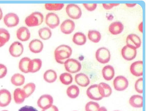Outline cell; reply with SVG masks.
Segmentation results:
<instances>
[{
	"label": "cell",
	"instance_id": "1",
	"mask_svg": "<svg viewBox=\"0 0 146 111\" xmlns=\"http://www.w3.org/2000/svg\"><path fill=\"white\" fill-rule=\"evenodd\" d=\"M72 53V49L69 46L61 45L57 47L54 51L56 61L60 64H64L65 61L69 58Z\"/></svg>",
	"mask_w": 146,
	"mask_h": 111
},
{
	"label": "cell",
	"instance_id": "2",
	"mask_svg": "<svg viewBox=\"0 0 146 111\" xmlns=\"http://www.w3.org/2000/svg\"><path fill=\"white\" fill-rule=\"evenodd\" d=\"M44 20L43 15L39 12L32 13L25 19V23L29 27H34L40 25Z\"/></svg>",
	"mask_w": 146,
	"mask_h": 111
},
{
	"label": "cell",
	"instance_id": "3",
	"mask_svg": "<svg viewBox=\"0 0 146 111\" xmlns=\"http://www.w3.org/2000/svg\"><path fill=\"white\" fill-rule=\"evenodd\" d=\"M64 64L66 70L71 73L78 72L82 68L81 63L77 60L73 58L68 59Z\"/></svg>",
	"mask_w": 146,
	"mask_h": 111
},
{
	"label": "cell",
	"instance_id": "4",
	"mask_svg": "<svg viewBox=\"0 0 146 111\" xmlns=\"http://www.w3.org/2000/svg\"><path fill=\"white\" fill-rule=\"evenodd\" d=\"M66 12L70 18L74 19H78L82 15L81 10L79 6L75 4H68L66 8Z\"/></svg>",
	"mask_w": 146,
	"mask_h": 111
},
{
	"label": "cell",
	"instance_id": "5",
	"mask_svg": "<svg viewBox=\"0 0 146 111\" xmlns=\"http://www.w3.org/2000/svg\"><path fill=\"white\" fill-rule=\"evenodd\" d=\"M95 56L98 62L102 64H106L110 61L111 55L108 49L102 47L97 50L96 52Z\"/></svg>",
	"mask_w": 146,
	"mask_h": 111
},
{
	"label": "cell",
	"instance_id": "6",
	"mask_svg": "<svg viewBox=\"0 0 146 111\" xmlns=\"http://www.w3.org/2000/svg\"><path fill=\"white\" fill-rule=\"evenodd\" d=\"M129 82L126 78L123 76H116L113 81V85L115 89L118 91L125 90L128 87Z\"/></svg>",
	"mask_w": 146,
	"mask_h": 111
},
{
	"label": "cell",
	"instance_id": "7",
	"mask_svg": "<svg viewBox=\"0 0 146 111\" xmlns=\"http://www.w3.org/2000/svg\"><path fill=\"white\" fill-rule=\"evenodd\" d=\"M53 98L51 96L48 94H44L39 98L37 103L38 106L43 110L50 107L53 105Z\"/></svg>",
	"mask_w": 146,
	"mask_h": 111
},
{
	"label": "cell",
	"instance_id": "8",
	"mask_svg": "<svg viewBox=\"0 0 146 111\" xmlns=\"http://www.w3.org/2000/svg\"><path fill=\"white\" fill-rule=\"evenodd\" d=\"M19 19L16 14L13 13H9L5 15L3 18L5 24L8 27H12L17 26L19 24Z\"/></svg>",
	"mask_w": 146,
	"mask_h": 111
},
{
	"label": "cell",
	"instance_id": "9",
	"mask_svg": "<svg viewBox=\"0 0 146 111\" xmlns=\"http://www.w3.org/2000/svg\"><path fill=\"white\" fill-rule=\"evenodd\" d=\"M45 23L51 29H55L59 25V18L56 14L54 13H48L46 16Z\"/></svg>",
	"mask_w": 146,
	"mask_h": 111
},
{
	"label": "cell",
	"instance_id": "10",
	"mask_svg": "<svg viewBox=\"0 0 146 111\" xmlns=\"http://www.w3.org/2000/svg\"><path fill=\"white\" fill-rule=\"evenodd\" d=\"M122 57L125 60L130 61L136 57L137 52L136 49L127 45L124 46L121 50Z\"/></svg>",
	"mask_w": 146,
	"mask_h": 111
},
{
	"label": "cell",
	"instance_id": "11",
	"mask_svg": "<svg viewBox=\"0 0 146 111\" xmlns=\"http://www.w3.org/2000/svg\"><path fill=\"white\" fill-rule=\"evenodd\" d=\"M86 94L88 97L92 100L98 101L103 98L99 92L97 84H93L90 86L86 90Z\"/></svg>",
	"mask_w": 146,
	"mask_h": 111
},
{
	"label": "cell",
	"instance_id": "12",
	"mask_svg": "<svg viewBox=\"0 0 146 111\" xmlns=\"http://www.w3.org/2000/svg\"><path fill=\"white\" fill-rule=\"evenodd\" d=\"M24 47L23 45L20 42L15 41L10 46L9 52L12 56L17 57L21 56L23 54Z\"/></svg>",
	"mask_w": 146,
	"mask_h": 111
},
{
	"label": "cell",
	"instance_id": "13",
	"mask_svg": "<svg viewBox=\"0 0 146 111\" xmlns=\"http://www.w3.org/2000/svg\"><path fill=\"white\" fill-rule=\"evenodd\" d=\"M74 22L70 19H67L64 21L60 26V30L63 33L68 35L70 34L74 31L75 28Z\"/></svg>",
	"mask_w": 146,
	"mask_h": 111
},
{
	"label": "cell",
	"instance_id": "14",
	"mask_svg": "<svg viewBox=\"0 0 146 111\" xmlns=\"http://www.w3.org/2000/svg\"><path fill=\"white\" fill-rule=\"evenodd\" d=\"M11 100V94L8 90L5 89L0 90V107H5L8 106Z\"/></svg>",
	"mask_w": 146,
	"mask_h": 111
},
{
	"label": "cell",
	"instance_id": "15",
	"mask_svg": "<svg viewBox=\"0 0 146 111\" xmlns=\"http://www.w3.org/2000/svg\"><path fill=\"white\" fill-rule=\"evenodd\" d=\"M127 45L135 49L139 48L141 45V41L140 37L134 34L128 35L126 39Z\"/></svg>",
	"mask_w": 146,
	"mask_h": 111
},
{
	"label": "cell",
	"instance_id": "16",
	"mask_svg": "<svg viewBox=\"0 0 146 111\" xmlns=\"http://www.w3.org/2000/svg\"><path fill=\"white\" fill-rule=\"evenodd\" d=\"M42 42L37 39L31 41L29 44V47L30 51L34 53H38L42 51L43 48Z\"/></svg>",
	"mask_w": 146,
	"mask_h": 111
},
{
	"label": "cell",
	"instance_id": "17",
	"mask_svg": "<svg viewBox=\"0 0 146 111\" xmlns=\"http://www.w3.org/2000/svg\"><path fill=\"white\" fill-rule=\"evenodd\" d=\"M130 70L134 76L139 77L143 75V61H137L133 62L131 65Z\"/></svg>",
	"mask_w": 146,
	"mask_h": 111
},
{
	"label": "cell",
	"instance_id": "18",
	"mask_svg": "<svg viewBox=\"0 0 146 111\" xmlns=\"http://www.w3.org/2000/svg\"><path fill=\"white\" fill-rule=\"evenodd\" d=\"M17 39L22 41H26L30 38L31 33L29 29L25 27L19 28L16 31Z\"/></svg>",
	"mask_w": 146,
	"mask_h": 111
},
{
	"label": "cell",
	"instance_id": "19",
	"mask_svg": "<svg viewBox=\"0 0 146 111\" xmlns=\"http://www.w3.org/2000/svg\"><path fill=\"white\" fill-rule=\"evenodd\" d=\"M75 80L77 84L82 87H86L90 83V80L85 74L80 73L77 74L75 76Z\"/></svg>",
	"mask_w": 146,
	"mask_h": 111
},
{
	"label": "cell",
	"instance_id": "20",
	"mask_svg": "<svg viewBox=\"0 0 146 111\" xmlns=\"http://www.w3.org/2000/svg\"><path fill=\"white\" fill-rule=\"evenodd\" d=\"M98 86L99 92L103 98L108 97L111 95L112 89L108 84L102 82L98 84Z\"/></svg>",
	"mask_w": 146,
	"mask_h": 111
},
{
	"label": "cell",
	"instance_id": "21",
	"mask_svg": "<svg viewBox=\"0 0 146 111\" xmlns=\"http://www.w3.org/2000/svg\"><path fill=\"white\" fill-rule=\"evenodd\" d=\"M102 73L104 78L106 80L110 81L113 78L115 75L114 69L111 66L107 65L103 67Z\"/></svg>",
	"mask_w": 146,
	"mask_h": 111
},
{
	"label": "cell",
	"instance_id": "22",
	"mask_svg": "<svg viewBox=\"0 0 146 111\" xmlns=\"http://www.w3.org/2000/svg\"><path fill=\"white\" fill-rule=\"evenodd\" d=\"M123 29V25L121 22L116 21L111 24L109 27V30L112 34L117 35L121 33Z\"/></svg>",
	"mask_w": 146,
	"mask_h": 111
},
{
	"label": "cell",
	"instance_id": "23",
	"mask_svg": "<svg viewBox=\"0 0 146 111\" xmlns=\"http://www.w3.org/2000/svg\"><path fill=\"white\" fill-rule=\"evenodd\" d=\"M42 65V61L39 58L31 60L29 67V72L35 73L38 71L41 68Z\"/></svg>",
	"mask_w": 146,
	"mask_h": 111
},
{
	"label": "cell",
	"instance_id": "24",
	"mask_svg": "<svg viewBox=\"0 0 146 111\" xmlns=\"http://www.w3.org/2000/svg\"><path fill=\"white\" fill-rule=\"evenodd\" d=\"M129 103L131 106L133 107L142 108L143 107V97L139 95H133L130 98Z\"/></svg>",
	"mask_w": 146,
	"mask_h": 111
},
{
	"label": "cell",
	"instance_id": "25",
	"mask_svg": "<svg viewBox=\"0 0 146 111\" xmlns=\"http://www.w3.org/2000/svg\"><path fill=\"white\" fill-rule=\"evenodd\" d=\"M31 60L28 57H25L20 60L19 64V67L21 71L25 73L29 72V64Z\"/></svg>",
	"mask_w": 146,
	"mask_h": 111
},
{
	"label": "cell",
	"instance_id": "26",
	"mask_svg": "<svg viewBox=\"0 0 146 111\" xmlns=\"http://www.w3.org/2000/svg\"><path fill=\"white\" fill-rule=\"evenodd\" d=\"M57 77V75L56 72L52 69L46 70L43 74L44 80L48 83L54 82L56 80Z\"/></svg>",
	"mask_w": 146,
	"mask_h": 111
},
{
	"label": "cell",
	"instance_id": "27",
	"mask_svg": "<svg viewBox=\"0 0 146 111\" xmlns=\"http://www.w3.org/2000/svg\"><path fill=\"white\" fill-rule=\"evenodd\" d=\"M72 40L73 42L76 45H82L86 42V38L83 33L78 32L73 35Z\"/></svg>",
	"mask_w": 146,
	"mask_h": 111
},
{
	"label": "cell",
	"instance_id": "28",
	"mask_svg": "<svg viewBox=\"0 0 146 111\" xmlns=\"http://www.w3.org/2000/svg\"><path fill=\"white\" fill-rule=\"evenodd\" d=\"M13 94L14 100L15 103L17 104L23 103L26 98L22 89L19 88L15 90Z\"/></svg>",
	"mask_w": 146,
	"mask_h": 111
},
{
	"label": "cell",
	"instance_id": "29",
	"mask_svg": "<svg viewBox=\"0 0 146 111\" xmlns=\"http://www.w3.org/2000/svg\"><path fill=\"white\" fill-rule=\"evenodd\" d=\"M25 78L23 75L19 73L14 74L11 77V83L16 86H21L25 83Z\"/></svg>",
	"mask_w": 146,
	"mask_h": 111
},
{
	"label": "cell",
	"instance_id": "30",
	"mask_svg": "<svg viewBox=\"0 0 146 111\" xmlns=\"http://www.w3.org/2000/svg\"><path fill=\"white\" fill-rule=\"evenodd\" d=\"M66 92L67 95L69 97L72 99H74L78 96L80 93V90L77 85H72L68 88Z\"/></svg>",
	"mask_w": 146,
	"mask_h": 111
},
{
	"label": "cell",
	"instance_id": "31",
	"mask_svg": "<svg viewBox=\"0 0 146 111\" xmlns=\"http://www.w3.org/2000/svg\"><path fill=\"white\" fill-rule=\"evenodd\" d=\"M38 33L40 38L44 40L49 39L52 35L51 30L47 27H43L40 28L38 30Z\"/></svg>",
	"mask_w": 146,
	"mask_h": 111
},
{
	"label": "cell",
	"instance_id": "32",
	"mask_svg": "<svg viewBox=\"0 0 146 111\" xmlns=\"http://www.w3.org/2000/svg\"><path fill=\"white\" fill-rule=\"evenodd\" d=\"M35 88L36 85L33 82L28 83L24 86L22 90L26 98L29 97L33 93Z\"/></svg>",
	"mask_w": 146,
	"mask_h": 111
},
{
	"label": "cell",
	"instance_id": "33",
	"mask_svg": "<svg viewBox=\"0 0 146 111\" xmlns=\"http://www.w3.org/2000/svg\"><path fill=\"white\" fill-rule=\"evenodd\" d=\"M88 36L90 41L95 43H98L101 37L100 33L98 31L93 30L88 31Z\"/></svg>",
	"mask_w": 146,
	"mask_h": 111
},
{
	"label": "cell",
	"instance_id": "34",
	"mask_svg": "<svg viewBox=\"0 0 146 111\" xmlns=\"http://www.w3.org/2000/svg\"><path fill=\"white\" fill-rule=\"evenodd\" d=\"M59 79L61 82L65 85L70 84L72 82L73 80L72 75L67 72L61 74L60 76Z\"/></svg>",
	"mask_w": 146,
	"mask_h": 111
},
{
	"label": "cell",
	"instance_id": "35",
	"mask_svg": "<svg viewBox=\"0 0 146 111\" xmlns=\"http://www.w3.org/2000/svg\"><path fill=\"white\" fill-rule=\"evenodd\" d=\"M64 6L63 3H46L44 5L45 9L50 11H58L61 10Z\"/></svg>",
	"mask_w": 146,
	"mask_h": 111
},
{
	"label": "cell",
	"instance_id": "36",
	"mask_svg": "<svg viewBox=\"0 0 146 111\" xmlns=\"http://www.w3.org/2000/svg\"><path fill=\"white\" fill-rule=\"evenodd\" d=\"M10 35L8 31L3 28H0V41L5 44L9 41Z\"/></svg>",
	"mask_w": 146,
	"mask_h": 111
},
{
	"label": "cell",
	"instance_id": "37",
	"mask_svg": "<svg viewBox=\"0 0 146 111\" xmlns=\"http://www.w3.org/2000/svg\"><path fill=\"white\" fill-rule=\"evenodd\" d=\"M100 108V105L98 103L91 101L86 103L85 106L86 111H98Z\"/></svg>",
	"mask_w": 146,
	"mask_h": 111
},
{
	"label": "cell",
	"instance_id": "38",
	"mask_svg": "<svg viewBox=\"0 0 146 111\" xmlns=\"http://www.w3.org/2000/svg\"><path fill=\"white\" fill-rule=\"evenodd\" d=\"M135 88L136 91L138 93H143V78L138 79L135 84Z\"/></svg>",
	"mask_w": 146,
	"mask_h": 111
},
{
	"label": "cell",
	"instance_id": "39",
	"mask_svg": "<svg viewBox=\"0 0 146 111\" xmlns=\"http://www.w3.org/2000/svg\"><path fill=\"white\" fill-rule=\"evenodd\" d=\"M7 70L6 66L2 64H0V79L5 77L7 73Z\"/></svg>",
	"mask_w": 146,
	"mask_h": 111
},
{
	"label": "cell",
	"instance_id": "40",
	"mask_svg": "<svg viewBox=\"0 0 146 111\" xmlns=\"http://www.w3.org/2000/svg\"><path fill=\"white\" fill-rule=\"evenodd\" d=\"M82 4L87 10L90 11L94 10L97 7V4L96 3H83Z\"/></svg>",
	"mask_w": 146,
	"mask_h": 111
},
{
	"label": "cell",
	"instance_id": "41",
	"mask_svg": "<svg viewBox=\"0 0 146 111\" xmlns=\"http://www.w3.org/2000/svg\"><path fill=\"white\" fill-rule=\"evenodd\" d=\"M18 111H38L34 107L26 105L23 106L19 109Z\"/></svg>",
	"mask_w": 146,
	"mask_h": 111
},
{
	"label": "cell",
	"instance_id": "42",
	"mask_svg": "<svg viewBox=\"0 0 146 111\" xmlns=\"http://www.w3.org/2000/svg\"><path fill=\"white\" fill-rule=\"evenodd\" d=\"M119 5V3H103L102 4L103 7L105 9L107 10L113 8V7L117 6Z\"/></svg>",
	"mask_w": 146,
	"mask_h": 111
},
{
	"label": "cell",
	"instance_id": "43",
	"mask_svg": "<svg viewBox=\"0 0 146 111\" xmlns=\"http://www.w3.org/2000/svg\"><path fill=\"white\" fill-rule=\"evenodd\" d=\"M41 111H59V109L56 106L52 105L49 108L42 110Z\"/></svg>",
	"mask_w": 146,
	"mask_h": 111
},
{
	"label": "cell",
	"instance_id": "44",
	"mask_svg": "<svg viewBox=\"0 0 146 111\" xmlns=\"http://www.w3.org/2000/svg\"><path fill=\"white\" fill-rule=\"evenodd\" d=\"M137 4L136 3H133V4H128V3H126L125 4V5L127 7H132L135 6Z\"/></svg>",
	"mask_w": 146,
	"mask_h": 111
},
{
	"label": "cell",
	"instance_id": "45",
	"mask_svg": "<svg viewBox=\"0 0 146 111\" xmlns=\"http://www.w3.org/2000/svg\"><path fill=\"white\" fill-rule=\"evenodd\" d=\"M98 111H107V110L105 107L102 106L100 107Z\"/></svg>",
	"mask_w": 146,
	"mask_h": 111
},
{
	"label": "cell",
	"instance_id": "46",
	"mask_svg": "<svg viewBox=\"0 0 146 111\" xmlns=\"http://www.w3.org/2000/svg\"><path fill=\"white\" fill-rule=\"evenodd\" d=\"M142 22H141V23L139 24V30L142 33Z\"/></svg>",
	"mask_w": 146,
	"mask_h": 111
},
{
	"label": "cell",
	"instance_id": "47",
	"mask_svg": "<svg viewBox=\"0 0 146 111\" xmlns=\"http://www.w3.org/2000/svg\"><path fill=\"white\" fill-rule=\"evenodd\" d=\"M3 15V13L2 10L1 8L0 7V21L1 19L2 18Z\"/></svg>",
	"mask_w": 146,
	"mask_h": 111
},
{
	"label": "cell",
	"instance_id": "48",
	"mask_svg": "<svg viewBox=\"0 0 146 111\" xmlns=\"http://www.w3.org/2000/svg\"><path fill=\"white\" fill-rule=\"evenodd\" d=\"M5 44L0 41V47L3 46Z\"/></svg>",
	"mask_w": 146,
	"mask_h": 111
},
{
	"label": "cell",
	"instance_id": "49",
	"mask_svg": "<svg viewBox=\"0 0 146 111\" xmlns=\"http://www.w3.org/2000/svg\"><path fill=\"white\" fill-rule=\"evenodd\" d=\"M1 111H8L7 110H2Z\"/></svg>",
	"mask_w": 146,
	"mask_h": 111
},
{
	"label": "cell",
	"instance_id": "50",
	"mask_svg": "<svg viewBox=\"0 0 146 111\" xmlns=\"http://www.w3.org/2000/svg\"><path fill=\"white\" fill-rule=\"evenodd\" d=\"M120 111L118 110H115V111Z\"/></svg>",
	"mask_w": 146,
	"mask_h": 111
},
{
	"label": "cell",
	"instance_id": "51",
	"mask_svg": "<svg viewBox=\"0 0 146 111\" xmlns=\"http://www.w3.org/2000/svg\"></svg>",
	"mask_w": 146,
	"mask_h": 111
}]
</instances>
